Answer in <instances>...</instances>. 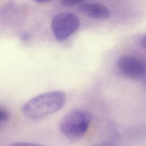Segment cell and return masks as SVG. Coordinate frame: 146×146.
I'll return each mask as SVG.
<instances>
[{"instance_id": "1", "label": "cell", "mask_w": 146, "mask_h": 146, "mask_svg": "<svg viewBox=\"0 0 146 146\" xmlns=\"http://www.w3.org/2000/svg\"><path fill=\"white\" fill-rule=\"evenodd\" d=\"M66 94L61 91H52L37 95L22 107V112L28 119L39 120L56 112L65 104Z\"/></svg>"}, {"instance_id": "2", "label": "cell", "mask_w": 146, "mask_h": 146, "mask_svg": "<svg viewBox=\"0 0 146 146\" xmlns=\"http://www.w3.org/2000/svg\"><path fill=\"white\" fill-rule=\"evenodd\" d=\"M91 117L86 111L75 108L68 112L61 120L59 124L60 132L70 141H78L87 132Z\"/></svg>"}, {"instance_id": "3", "label": "cell", "mask_w": 146, "mask_h": 146, "mask_svg": "<svg viewBox=\"0 0 146 146\" xmlns=\"http://www.w3.org/2000/svg\"><path fill=\"white\" fill-rule=\"evenodd\" d=\"M80 26L78 17L72 13L63 12L52 18L51 27L56 40L63 41L75 33Z\"/></svg>"}, {"instance_id": "4", "label": "cell", "mask_w": 146, "mask_h": 146, "mask_svg": "<svg viewBox=\"0 0 146 146\" xmlns=\"http://www.w3.org/2000/svg\"><path fill=\"white\" fill-rule=\"evenodd\" d=\"M117 67L124 76L131 79H139L145 73V68L143 62L135 56H122L117 60Z\"/></svg>"}, {"instance_id": "5", "label": "cell", "mask_w": 146, "mask_h": 146, "mask_svg": "<svg viewBox=\"0 0 146 146\" xmlns=\"http://www.w3.org/2000/svg\"><path fill=\"white\" fill-rule=\"evenodd\" d=\"M78 11L83 15L94 19H105L110 15L109 9L99 3L81 4L78 7Z\"/></svg>"}, {"instance_id": "6", "label": "cell", "mask_w": 146, "mask_h": 146, "mask_svg": "<svg viewBox=\"0 0 146 146\" xmlns=\"http://www.w3.org/2000/svg\"><path fill=\"white\" fill-rule=\"evenodd\" d=\"M85 0H62L61 3L65 6H72L83 2Z\"/></svg>"}, {"instance_id": "7", "label": "cell", "mask_w": 146, "mask_h": 146, "mask_svg": "<svg viewBox=\"0 0 146 146\" xmlns=\"http://www.w3.org/2000/svg\"><path fill=\"white\" fill-rule=\"evenodd\" d=\"M8 119L7 113L0 108V121H5Z\"/></svg>"}, {"instance_id": "8", "label": "cell", "mask_w": 146, "mask_h": 146, "mask_svg": "<svg viewBox=\"0 0 146 146\" xmlns=\"http://www.w3.org/2000/svg\"><path fill=\"white\" fill-rule=\"evenodd\" d=\"M140 45L142 47L146 49V34H145L140 39Z\"/></svg>"}, {"instance_id": "9", "label": "cell", "mask_w": 146, "mask_h": 146, "mask_svg": "<svg viewBox=\"0 0 146 146\" xmlns=\"http://www.w3.org/2000/svg\"><path fill=\"white\" fill-rule=\"evenodd\" d=\"M35 2L39 3H46L51 2L52 0H34Z\"/></svg>"}, {"instance_id": "10", "label": "cell", "mask_w": 146, "mask_h": 146, "mask_svg": "<svg viewBox=\"0 0 146 146\" xmlns=\"http://www.w3.org/2000/svg\"><path fill=\"white\" fill-rule=\"evenodd\" d=\"M29 38V35L27 33H24L22 35V39L23 40H27Z\"/></svg>"}]
</instances>
